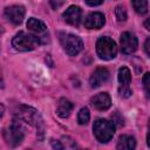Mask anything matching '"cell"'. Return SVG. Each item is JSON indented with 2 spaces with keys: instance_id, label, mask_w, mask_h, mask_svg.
<instances>
[{
  "instance_id": "cell-10",
  "label": "cell",
  "mask_w": 150,
  "mask_h": 150,
  "mask_svg": "<svg viewBox=\"0 0 150 150\" xmlns=\"http://www.w3.org/2000/svg\"><path fill=\"white\" fill-rule=\"evenodd\" d=\"M5 16L14 25H20L25 18V7L21 5H13L5 8Z\"/></svg>"
},
{
  "instance_id": "cell-20",
  "label": "cell",
  "mask_w": 150,
  "mask_h": 150,
  "mask_svg": "<svg viewBox=\"0 0 150 150\" xmlns=\"http://www.w3.org/2000/svg\"><path fill=\"white\" fill-rule=\"evenodd\" d=\"M143 88H144V91L146 94V96L150 98V71L145 73L144 76H143Z\"/></svg>"
},
{
  "instance_id": "cell-8",
  "label": "cell",
  "mask_w": 150,
  "mask_h": 150,
  "mask_svg": "<svg viewBox=\"0 0 150 150\" xmlns=\"http://www.w3.org/2000/svg\"><path fill=\"white\" fill-rule=\"evenodd\" d=\"M131 73L128 67H121L118 69V93L122 97H129L131 95L130 89Z\"/></svg>"
},
{
  "instance_id": "cell-4",
  "label": "cell",
  "mask_w": 150,
  "mask_h": 150,
  "mask_svg": "<svg viewBox=\"0 0 150 150\" xmlns=\"http://www.w3.org/2000/svg\"><path fill=\"white\" fill-rule=\"evenodd\" d=\"M96 52L100 59L109 61L115 59L117 54V45L109 36H102L96 42Z\"/></svg>"
},
{
  "instance_id": "cell-9",
  "label": "cell",
  "mask_w": 150,
  "mask_h": 150,
  "mask_svg": "<svg viewBox=\"0 0 150 150\" xmlns=\"http://www.w3.org/2000/svg\"><path fill=\"white\" fill-rule=\"evenodd\" d=\"M120 43H121V50L124 54H131L138 47L137 38L132 33H130V32L122 33L121 39H120Z\"/></svg>"
},
{
  "instance_id": "cell-19",
  "label": "cell",
  "mask_w": 150,
  "mask_h": 150,
  "mask_svg": "<svg viewBox=\"0 0 150 150\" xmlns=\"http://www.w3.org/2000/svg\"><path fill=\"white\" fill-rule=\"evenodd\" d=\"M115 14L120 22L125 21L127 20V9H125L124 5H117L115 8Z\"/></svg>"
},
{
  "instance_id": "cell-6",
  "label": "cell",
  "mask_w": 150,
  "mask_h": 150,
  "mask_svg": "<svg viewBox=\"0 0 150 150\" xmlns=\"http://www.w3.org/2000/svg\"><path fill=\"white\" fill-rule=\"evenodd\" d=\"M5 139L7 142L8 145L11 146H18L19 144H21V142L25 138V129L20 123L14 122L5 132Z\"/></svg>"
},
{
  "instance_id": "cell-2",
  "label": "cell",
  "mask_w": 150,
  "mask_h": 150,
  "mask_svg": "<svg viewBox=\"0 0 150 150\" xmlns=\"http://www.w3.org/2000/svg\"><path fill=\"white\" fill-rule=\"evenodd\" d=\"M93 131L97 141L101 143H107L112 138L115 134V124L108 120L98 118L94 122Z\"/></svg>"
},
{
  "instance_id": "cell-17",
  "label": "cell",
  "mask_w": 150,
  "mask_h": 150,
  "mask_svg": "<svg viewBox=\"0 0 150 150\" xmlns=\"http://www.w3.org/2000/svg\"><path fill=\"white\" fill-rule=\"evenodd\" d=\"M131 6L141 15H143L148 12V2L145 0H134V1H131Z\"/></svg>"
},
{
  "instance_id": "cell-13",
  "label": "cell",
  "mask_w": 150,
  "mask_h": 150,
  "mask_svg": "<svg viewBox=\"0 0 150 150\" xmlns=\"http://www.w3.org/2000/svg\"><path fill=\"white\" fill-rule=\"evenodd\" d=\"M90 103L95 109L103 111V110H107V109L110 108L111 98H110L108 93H98V94H96L95 96L91 97Z\"/></svg>"
},
{
  "instance_id": "cell-5",
  "label": "cell",
  "mask_w": 150,
  "mask_h": 150,
  "mask_svg": "<svg viewBox=\"0 0 150 150\" xmlns=\"http://www.w3.org/2000/svg\"><path fill=\"white\" fill-rule=\"evenodd\" d=\"M60 42L64 49V52L70 55L75 56L83 49V41L80 36L70 33H60Z\"/></svg>"
},
{
  "instance_id": "cell-21",
  "label": "cell",
  "mask_w": 150,
  "mask_h": 150,
  "mask_svg": "<svg viewBox=\"0 0 150 150\" xmlns=\"http://www.w3.org/2000/svg\"><path fill=\"white\" fill-rule=\"evenodd\" d=\"M144 50H145V53L150 56V38H148V39L145 40V43H144Z\"/></svg>"
},
{
  "instance_id": "cell-18",
  "label": "cell",
  "mask_w": 150,
  "mask_h": 150,
  "mask_svg": "<svg viewBox=\"0 0 150 150\" xmlns=\"http://www.w3.org/2000/svg\"><path fill=\"white\" fill-rule=\"evenodd\" d=\"M90 120V112H89V109L87 107L84 108H81L80 111L77 112V122L81 124V125H84L89 122Z\"/></svg>"
},
{
  "instance_id": "cell-25",
  "label": "cell",
  "mask_w": 150,
  "mask_h": 150,
  "mask_svg": "<svg viewBox=\"0 0 150 150\" xmlns=\"http://www.w3.org/2000/svg\"><path fill=\"white\" fill-rule=\"evenodd\" d=\"M146 144H148V146L150 148V128H149V131H148V134H146Z\"/></svg>"
},
{
  "instance_id": "cell-3",
  "label": "cell",
  "mask_w": 150,
  "mask_h": 150,
  "mask_svg": "<svg viewBox=\"0 0 150 150\" xmlns=\"http://www.w3.org/2000/svg\"><path fill=\"white\" fill-rule=\"evenodd\" d=\"M39 45H41L40 40L35 38L30 33H25V32H19L12 40V46L19 50V52H29L35 49Z\"/></svg>"
},
{
  "instance_id": "cell-11",
  "label": "cell",
  "mask_w": 150,
  "mask_h": 150,
  "mask_svg": "<svg viewBox=\"0 0 150 150\" xmlns=\"http://www.w3.org/2000/svg\"><path fill=\"white\" fill-rule=\"evenodd\" d=\"M109 79V70L104 67H98L96 68L90 79H89V83L91 88H98L101 84H103L104 82H107Z\"/></svg>"
},
{
  "instance_id": "cell-12",
  "label": "cell",
  "mask_w": 150,
  "mask_h": 150,
  "mask_svg": "<svg viewBox=\"0 0 150 150\" xmlns=\"http://www.w3.org/2000/svg\"><path fill=\"white\" fill-rule=\"evenodd\" d=\"M63 19L67 23L71 25V26H79L82 19V11L79 6H69L66 12L63 13Z\"/></svg>"
},
{
  "instance_id": "cell-23",
  "label": "cell",
  "mask_w": 150,
  "mask_h": 150,
  "mask_svg": "<svg viewBox=\"0 0 150 150\" xmlns=\"http://www.w3.org/2000/svg\"><path fill=\"white\" fill-rule=\"evenodd\" d=\"M64 2L63 1H61V2H54V1H50V5L54 7V8H57V7H60V6H62Z\"/></svg>"
},
{
  "instance_id": "cell-16",
  "label": "cell",
  "mask_w": 150,
  "mask_h": 150,
  "mask_svg": "<svg viewBox=\"0 0 150 150\" xmlns=\"http://www.w3.org/2000/svg\"><path fill=\"white\" fill-rule=\"evenodd\" d=\"M117 150H135L136 149V139L130 135H122L120 136L117 144Z\"/></svg>"
},
{
  "instance_id": "cell-7",
  "label": "cell",
  "mask_w": 150,
  "mask_h": 150,
  "mask_svg": "<svg viewBox=\"0 0 150 150\" xmlns=\"http://www.w3.org/2000/svg\"><path fill=\"white\" fill-rule=\"evenodd\" d=\"M27 28L29 29L30 34H33L35 38H38L40 40L41 43H46L48 42V30H47V26L39 19L35 18H29L27 21Z\"/></svg>"
},
{
  "instance_id": "cell-24",
  "label": "cell",
  "mask_w": 150,
  "mask_h": 150,
  "mask_svg": "<svg viewBox=\"0 0 150 150\" xmlns=\"http://www.w3.org/2000/svg\"><path fill=\"white\" fill-rule=\"evenodd\" d=\"M144 27H145L148 30H150V16L144 21Z\"/></svg>"
},
{
  "instance_id": "cell-15",
  "label": "cell",
  "mask_w": 150,
  "mask_h": 150,
  "mask_svg": "<svg viewBox=\"0 0 150 150\" xmlns=\"http://www.w3.org/2000/svg\"><path fill=\"white\" fill-rule=\"evenodd\" d=\"M73 103L67 100V98H60L59 100V103H57V107H56V114L57 116H60L61 118H67L71 110H73Z\"/></svg>"
},
{
  "instance_id": "cell-1",
  "label": "cell",
  "mask_w": 150,
  "mask_h": 150,
  "mask_svg": "<svg viewBox=\"0 0 150 150\" xmlns=\"http://www.w3.org/2000/svg\"><path fill=\"white\" fill-rule=\"evenodd\" d=\"M14 115L20 121H23V122L35 127L38 130H40L42 132L43 121H42V117H41V115L39 114V111L36 109H34L32 107H28V105H25V104H20L16 108Z\"/></svg>"
},
{
  "instance_id": "cell-22",
  "label": "cell",
  "mask_w": 150,
  "mask_h": 150,
  "mask_svg": "<svg viewBox=\"0 0 150 150\" xmlns=\"http://www.w3.org/2000/svg\"><path fill=\"white\" fill-rule=\"evenodd\" d=\"M86 4L89 6H100L103 4V1H86Z\"/></svg>"
},
{
  "instance_id": "cell-14",
  "label": "cell",
  "mask_w": 150,
  "mask_h": 150,
  "mask_svg": "<svg viewBox=\"0 0 150 150\" xmlns=\"http://www.w3.org/2000/svg\"><path fill=\"white\" fill-rule=\"evenodd\" d=\"M105 23V18L100 12L90 13L84 20V27L88 29H100Z\"/></svg>"
}]
</instances>
